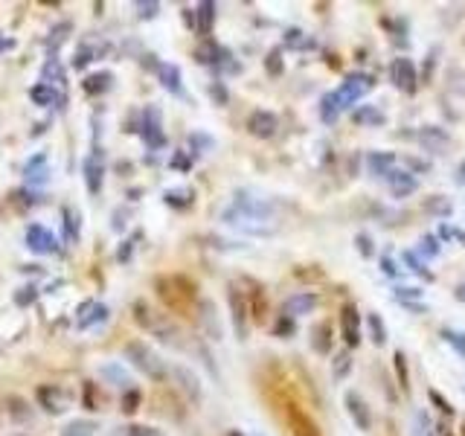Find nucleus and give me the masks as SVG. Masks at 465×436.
I'll return each mask as SVG.
<instances>
[{
	"label": "nucleus",
	"instance_id": "52",
	"mask_svg": "<svg viewBox=\"0 0 465 436\" xmlns=\"http://www.w3.org/2000/svg\"><path fill=\"white\" fill-rule=\"evenodd\" d=\"M209 93H213V99H216V105H227V99H230V93H227V88H224V84H213V88H209Z\"/></svg>",
	"mask_w": 465,
	"mask_h": 436
},
{
	"label": "nucleus",
	"instance_id": "36",
	"mask_svg": "<svg viewBox=\"0 0 465 436\" xmlns=\"http://www.w3.org/2000/svg\"><path fill=\"white\" fill-rule=\"evenodd\" d=\"M38 300V285H23L15 291V305L18 308H30Z\"/></svg>",
	"mask_w": 465,
	"mask_h": 436
},
{
	"label": "nucleus",
	"instance_id": "48",
	"mask_svg": "<svg viewBox=\"0 0 465 436\" xmlns=\"http://www.w3.org/2000/svg\"><path fill=\"white\" fill-rule=\"evenodd\" d=\"M91 61H96V50H93V47H79L76 59H73V67L82 70L84 64H91Z\"/></svg>",
	"mask_w": 465,
	"mask_h": 436
},
{
	"label": "nucleus",
	"instance_id": "2",
	"mask_svg": "<svg viewBox=\"0 0 465 436\" xmlns=\"http://www.w3.org/2000/svg\"><path fill=\"white\" fill-rule=\"evenodd\" d=\"M125 358L131 361V367H137L143 375L154 378V381H163L169 367H166V361L154 352V349L143 341H131V343H125Z\"/></svg>",
	"mask_w": 465,
	"mask_h": 436
},
{
	"label": "nucleus",
	"instance_id": "11",
	"mask_svg": "<svg viewBox=\"0 0 465 436\" xmlns=\"http://www.w3.org/2000/svg\"><path fill=\"white\" fill-rule=\"evenodd\" d=\"M140 134H143V140H146L149 149L166 146V134L160 131V114H158V108H146V120H143V129H140Z\"/></svg>",
	"mask_w": 465,
	"mask_h": 436
},
{
	"label": "nucleus",
	"instance_id": "40",
	"mask_svg": "<svg viewBox=\"0 0 465 436\" xmlns=\"http://www.w3.org/2000/svg\"><path fill=\"white\" fill-rule=\"evenodd\" d=\"M419 256H425V259L439 256V242H436V236H421V242H419Z\"/></svg>",
	"mask_w": 465,
	"mask_h": 436
},
{
	"label": "nucleus",
	"instance_id": "1",
	"mask_svg": "<svg viewBox=\"0 0 465 436\" xmlns=\"http://www.w3.org/2000/svg\"><path fill=\"white\" fill-rule=\"evenodd\" d=\"M134 317H137V323L143 329H149L158 341H163L166 346H183V334H180V329L175 326L172 320H166L163 314H154L151 308H149V303H143L140 300L137 305H134Z\"/></svg>",
	"mask_w": 465,
	"mask_h": 436
},
{
	"label": "nucleus",
	"instance_id": "45",
	"mask_svg": "<svg viewBox=\"0 0 465 436\" xmlns=\"http://www.w3.org/2000/svg\"><path fill=\"white\" fill-rule=\"evenodd\" d=\"M349 370H352V358H349V352H341L334 358V378L341 381V378L349 375Z\"/></svg>",
	"mask_w": 465,
	"mask_h": 436
},
{
	"label": "nucleus",
	"instance_id": "58",
	"mask_svg": "<svg viewBox=\"0 0 465 436\" xmlns=\"http://www.w3.org/2000/svg\"><path fill=\"white\" fill-rule=\"evenodd\" d=\"M294 332V323H291V317H283L276 323V334H291Z\"/></svg>",
	"mask_w": 465,
	"mask_h": 436
},
{
	"label": "nucleus",
	"instance_id": "14",
	"mask_svg": "<svg viewBox=\"0 0 465 436\" xmlns=\"http://www.w3.org/2000/svg\"><path fill=\"white\" fill-rule=\"evenodd\" d=\"M82 172H84V184H88L91 192H99V189H102L105 163H102V158H99V151H93V154H88V158H84Z\"/></svg>",
	"mask_w": 465,
	"mask_h": 436
},
{
	"label": "nucleus",
	"instance_id": "60",
	"mask_svg": "<svg viewBox=\"0 0 465 436\" xmlns=\"http://www.w3.org/2000/svg\"><path fill=\"white\" fill-rule=\"evenodd\" d=\"M122 218H125V213H122V209H117V216H114V230H122V227H125V221H122Z\"/></svg>",
	"mask_w": 465,
	"mask_h": 436
},
{
	"label": "nucleus",
	"instance_id": "61",
	"mask_svg": "<svg viewBox=\"0 0 465 436\" xmlns=\"http://www.w3.org/2000/svg\"><path fill=\"white\" fill-rule=\"evenodd\" d=\"M457 300H462V303H465V283L457 288Z\"/></svg>",
	"mask_w": 465,
	"mask_h": 436
},
{
	"label": "nucleus",
	"instance_id": "46",
	"mask_svg": "<svg viewBox=\"0 0 465 436\" xmlns=\"http://www.w3.org/2000/svg\"><path fill=\"white\" fill-rule=\"evenodd\" d=\"M84 407H88V410H99V392H96V384H84Z\"/></svg>",
	"mask_w": 465,
	"mask_h": 436
},
{
	"label": "nucleus",
	"instance_id": "30",
	"mask_svg": "<svg viewBox=\"0 0 465 436\" xmlns=\"http://www.w3.org/2000/svg\"><path fill=\"white\" fill-rule=\"evenodd\" d=\"M337 114H341V105H337V96L334 93H326L320 99V120L323 122H334Z\"/></svg>",
	"mask_w": 465,
	"mask_h": 436
},
{
	"label": "nucleus",
	"instance_id": "26",
	"mask_svg": "<svg viewBox=\"0 0 465 436\" xmlns=\"http://www.w3.org/2000/svg\"><path fill=\"white\" fill-rule=\"evenodd\" d=\"M352 120H355L358 125H384V114H381V111H378L375 105L358 108L355 114H352Z\"/></svg>",
	"mask_w": 465,
	"mask_h": 436
},
{
	"label": "nucleus",
	"instance_id": "42",
	"mask_svg": "<svg viewBox=\"0 0 465 436\" xmlns=\"http://www.w3.org/2000/svg\"><path fill=\"white\" fill-rule=\"evenodd\" d=\"M140 401H143V392H140L137 387L125 390V396H122V413H134L137 407H140Z\"/></svg>",
	"mask_w": 465,
	"mask_h": 436
},
{
	"label": "nucleus",
	"instance_id": "29",
	"mask_svg": "<svg viewBox=\"0 0 465 436\" xmlns=\"http://www.w3.org/2000/svg\"><path fill=\"white\" fill-rule=\"evenodd\" d=\"M23 175H26V180H30V184H35V180H41V184H44V180H47V158H44V154H41V158H32L30 166L23 169Z\"/></svg>",
	"mask_w": 465,
	"mask_h": 436
},
{
	"label": "nucleus",
	"instance_id": "15",
	"mask_svg": "<svg viewBox=\"0 0 465 436\" xmlns=\"http://www.w3.org/2000/svg\"><path fill=\"white\" fill-rule=\"evenodd\" d=\"M387 180V187H390V192L396 195V198H401V195H410L419 184H416V178L410 175V172H401V169H392V172L384 178Z\"/></svg>",
	"mask_w": 465,
	"mask_h": 436
},
{
	"label": "nucleus",
	"instance_id": "22",
	"mask_svg": "<svg viewBox=\"0 0 465 436\" xmlns=\"http://www.w3.org/2000/svg\"><path fill=\"white\" fill-rule=\"evenodd\" d=\"M111 82H114V76H111L108 70H102V73H91V76H84L82 91L88 93V96H102L111 88Z\"/></svg>",
	"mask_w": 465,
	"mask_h": 436
},
{
	"label": "nucleus",
	"instance_id": "37",
	"mask_svg": "<svg viewBox=\"0 0 465 436\" xmlns=\"http://www.w3.org/2000/svg\"><path fill=\"white\" fill-rule=\"evenodd\" d=\"M265 70L271 76H283V70H285V64H283V50H271L267 53V59H265Z\"/></svg>",
	"mask_w": 465,
	"mask_h": 436
},
{
	"label": "nucleus",
	"instance_id": "25",
	"mask_svg": "<svg viewBox=\"0 0 465 436\" xmlns=\"http://www.w3.org/2000/svg\"><path fill=\"white\" fill-rule=\"evenodd\" d=\"M366 329H370V337H372L375 346H384L387 343V326H384V320H381V314H378V312L366 314Z\"/></svg>",
	"mask_w": 465,
	"mask_h": 436
},
{
	"label": "nucleus",
	"instance_id": "4",
	"mask_svg": "<svg viewBox=\"0 0 465 436\" xmlns=\"http://www.w3.org/2000/svg\"><path fill=\"white\" fill-rule=\"evenodd\" d=\"M390 79L396 84L399 91L404 93H416V84H419V76H416V67L410 59H396L390 64Z\"/></svg>",
	"mask_w": 465,
	"mask_h": 436
},
{
	"label": "nucleus",
	"instance_id": "43",
	"mask_svg": "<svg viewBox=\"0 0 465 436\" xmlns=\"http://www.w3.org/2000/svg\"><path fill=\"white\" fill-rule=\"evenodd\" d=\"M404 262H407V265H410V271H413V274H419V276H425V279H433V274H430V271L425 268V262H421V259L416 256V253H413V250H407V253H404Z\"/></svg>",
	"mask_w": 465,
	"mask_h": 436
},
{
	"label": "nucleus",
	"instance_id": "9",
	"mask_svg": "<svg viewBox=\"0 0 465 436\" xmlns=\"http://www.w3.org/2000/svg\"><path fill=\"white\" fill-rule=\"evenodd\" d=\"M38 404L44 407L50 416H59L67 410V392H61V387L44 384V387H38Z\"/></svg>",
	"mask_w": 465,
	"mask_h": 436
},
{
	"label": "nucleus",
	"instance_id": "56",
	"mask_svg": "<svg viewBox=\"0 0 465 436\" xmlns=\"http://www.w3.org/2000/svg\"><path fill=\"white\" fill-rule=\"evenodd\" d=\"M189 166H192V160L187 158V154H175V158H172V169H180V172H187Z\"/></svg>",
	"mask_w": 465,
	"mask_h": 436
},
{
	"label": "nucleus",
	"instance_id": "50",
	"mask_svg": "<svg viewBox=\"0 0 465 436\" xmlns=\"http://www.w3.org/2000/svg\"><path fill=\"white\" fill-rule=\"evenodd\" d=\"M189 143H192L195 151H198V149H213V146H216V140L209 137V134H192V137H189Z\"/></svg>",
	"mask_w": 465,
	"mask_h": 436
},
{
	"label": "nucleus",
	"instance_id": "34",
	"mask_svg": "<svg viewBox=\"0 0 465 436\" xmlns=\"http://www.w3.org/2000/svg\"><path fill=\"white\" fill-rule=\"evenodd\" d=\"M312 343H314V349H317L320 355H326L329 349H332V332H329L326 323H320V326L314 329V341Z\"/></svg>",
	"mask_w": 465,
	"mask_h": 436
},
{
	"label": "nucleus",
	"instance_id": "21",
	"mask_svg": "<svg viewBox=\"0 0 465 436\" xmlns=\"http://www.w3.org/2000/svg\"><path fill=\"white\" fill-rule=\"evenodd\" d=\"M227 59H230V50H224V47L213 44L209 38L201 41V47H198V61H204V64H224Z\"/></svg>",
	"mask_w": 465,
	"mask_h": 436
},
{
	"label": "nucleus",
	"instance_id": "59",
	"mask_svg": "<svg viewBox=\"0 0 465 436\" xmlns=\"http://www.w3.org/2000/svg\"><path fill=\"white\" fill-rule=\"evenodd\" d=\"M430 399H433L436 404H439L445 413H450V404H448V401H445V399H442V396H439V392H436V390H430Z\"/></svg>",
	"mask_w": 465,
	"mask_h": 436
},
{
	"label": "nucleus",
	"instance_id": "27",
	"mask_svg": "<svg viewBox=\"0 0 465 436\" xmlns=\"http://www.w3.org/2000/svg\"><path fill=\"white\" fill-rule=\"evenodd\" d=\"M99 372H102L105 378H111V381H114L117 387H122V390H131V384H134V381H131V375L125 372L120 363H108V367H102Z\"/></svg>",
	"mask_w": 465,
	"mask_h": 436
},
{
	"label": "nucleus",
	"instance_id": "23",
	"mask_svg": "<svg viewBox=\"0 0 465 436\" xmlns=\"http://www.w3.org/2000/svg\"><path fill=\"white\" fill-rule=\"evenodd\" d=\"M158 76H160V82H163V88H166V91H172V93L180 91V70H178L175 64L158 61Z\"/></svg>",
	"mask_w": 465,
	"mask_h": 436
},
{
	"label": "nucleus",
	"instance_id": "54",
	"mask_svg": "<svg viewBox=\"0 0 465 436\" xmlns=\"http://www.w3.org/2000/svg\"><path fill=\"white\" fill-rule=\"evenodd\" d=\"M140 9V18H154L160 12V3H137Z\"/></svg>",
	"mask_w": 465,
	"mask_h": 436
},
{
	"label": "nucleus",
	"instance_id": "13",
	"mask_svg": "<svg viewBox=\"0 0 465 436\" xmlns=\"http://www.w3.org/2000/svg\"><path fill=\"white\" fill-rule=\"evenodd\" d=\"M341 326H343V341H346V346H349V349L358 346V343H361V314H358L355 305H343Z\"/></svg>",
	"mask_w": 465,
	"mask_h": 436
},
{
	"label": "nucleus",
	"instance_id": "32",
	"mask_svg": "<svg viewBox=\"0 0 465 436\" xmlns=\"http://www.w3.org/2000/svg\"><path fill=\"white\" fill-rule=\"evenodd\" d=\"M61 218H64V230H67V242L73 245L76 238H79V216H76V209H70L64 207L61 209Z\"/></svg>",
	"mask_w": 465,
	"mask_h": 436
},
{
	"label": "nucleus",
	"instance_id": "39",
	"mask_svg": "<svg viewBox=\"0 0 465 436\" xmlns=\"http://www.w3.org/2000/svg\"><path fill=\"white\" fill-rule=\"evenodd\" d=\"M442 341H445V343H450V346L457 349V355H462V358H465V334H462V332L442 329Z\"/></svg>",
	"mask_w": 465,
	"mask_h": 436
},
{
	"label": "nucleus",
	"instance_id": "7",
	"mask_svg": "<svg viewBox=\"0 0 465 436\" xmlns=\"http://www.w3.org/2000/svg\"><path fill=\"white\" fill-rule=\"evenodd\" d=\"M343 401H346V413L358 425V430H370L372 428V413H370V407H366V401L358 396L355 390H349Z\"/></svg>",
	"mask_w": 465,
	"mask_h": 436
},
{
	"label": "nucleus",
	"instance_id": "33",
	"mask_svg": "<svg viewBox=\"0 0 465 436\" xmlns=\"http://www.w3.org/2000/svg\"><path fill=\"white\" fill-rule=\"evenodd\" d=\"M30 96H32V102H35V105H44V108L55 102V91L50 88V84H44V82H38L35 88L30 91Z\"/></svg>",
	"mask_w": 465,
	"mask_h": 436
},
{
	"label": "nucleus",
	"instance_id": "10",
	"mask_svg": "<svg viewBox=\"0 0 465 436\" xmlns=\"http://www.w3.org/2000/svg\"><path fill=\"white\" fill-rule=\"evenodd\" d=\"M172 375H175V381H178V387L187 392V399L192 401V404H201V399H204V392H201V381H198V375H195L192 370H187V367H172Z\"/></svg>",
	"mask_w": 465,
	"mask_h": 436
},
{
	"label": "nucleus",
	"instance_id": "53",
	"mask_svg": "<svg viewBox=\"0 0 465 436\" xmlns=\"http://www.w3.org/2000/svg\"><path fill=\"white\" fill-rule=\"evenodd\" d=\"M355 242H358V250H361V256H372V238L370 236H366V233H358V238H355Z\"/></svg>",
	"mask_w": 465,
	"mask_h": 436
},
{
	"label": "nucleus",
	"instance_id": "12",
	"mask_svg": "<svg viewBox=\"0 0 465 436\" xmlns=\"http://www.w3.org/2000/svg\"><path fill=\"white\" fill-rule=\"evenodd\" d=\"M55 236L47 230V227H41V224H32L30 230H26V247H30L32 253H55Z\"/></svg>",
	"mask_w": 465,
	"mask_h": 436
},
{
	"label": "nucleus",
	"instance_id": "16",
	"mask_svg": "<svg viewBox=\"0 0 465 436\" xmlns=\"http://www.w3.org/2000/svg\"><path fill=\"white\" fill-rule=\"evenodd\" d=\"M198 320H201V332H207L209 341H218L221 332H218V314H216V303L213 300H201V308H198Z\"/></svg>",
	"mask_w": 465,
	"mask_h": 436
},
{
	"label": "nucleus",
	"instance_id": "28",
	"mask_svg": "<svg viewBox=\"0 0 465 436\" xmlns=\"http://www.w3.org/2000/svg\"><path fill=\"white\" fill-rule=\"evenodd\" d=\"M96 428H99V425H96L93 419H76L61 430V436H93Z\"/></svg>",
	"mask_w": 465,
	"mask_h": 436
},
{
	"label": "nucleus",
	"instance_id": "62",
	"mask_svg": "<svg viewBox=\"0 0 465 436\" xmlns=\"http://www.w3.org/2000/svg\"><path fill=\"white\" fill-rule=\"evenodd\" d=\"M227 436H242V433H238V430H230V433H227Z\"/></svg>",
	"mask_w": 465,
	"mask_h": 436
},
{
	"label": "nucleus",
	"instance_id": "35",
	"mask_svg": "<svg viewBox=\"0 0 465 436\" xmlns=\"http://www.w3.org/2000/svg\"><path fill=\"white\" fill-rule=\"evenodd\" d=\"M413 436H433L430 416H428L425 410H416V413H413Z\"/></svg>",
	"mask_w": 465,
	"mask_h": 436
},
{
	"label": "nucleus",
	"instance_id": "57",
	"mask_svg": "<svg viewBox=\"0 0 465 436\" xmlns=\"http://www.w3.org/2000/svg\"><path fill=\"white\" fill-rule=\"evenodd\" d=\"M131 253H134V242H122V247H120V253H117V259H120V262H129V259H131Z\"/></svg>",
	"mask_w": 465,
	"mask_h": 436
},
{
	"label": "nucleus",
	"instance_id": "5",
	"mask_svg": "<svg viewBox=\"0 0 465 436\" xmlns=\"http://www.w3.org/2000/svg\"><path fill=\"white\" fill-rule=\"evenodd\" d=\"M227 303H230L236 337H238V341H245V337H247V300L242 297V291H238V288H227Z\"/></svg>",
	"mask_w": 465,
	"mask_h": 436
},
{
	"label": "nucleus",
	"instance_id": "49",
	"mask_svg": "<svg viewBox=\"0 0 465 436\" xmlns=\"http://www.w3.org/2000/svg\"><path fill=\"white\" fill-rule=\"evenodd\" d=\"M70 30H73V26H70V23H64V26H55V30H53V38H50V50L55 53V47H59V44H64V41H67V32Z\"/></svg>",
	"mask_w": 465,
	"mask_h": 436
},
{
	"label": "nucleus",
	"instance_id": "8",
	"mask_svg": "<svg viewBox=\"0 0 465 436\" xmlns=\"http://www.w3.org/2000/svg\"><path fill=\"white\" fill-rule=\"evenodd\" d=\"M317 308V297L312 291H300V294H291V297L283 303V317H300V314H312Z\"/></svg>",
	"mask_w": 465,
	"mask_h": 436
},
{
	"label": "nucleus",
	"instance_id": "18",
	"mask_svg": "<svg viewBox=\"0 0 465 436\" xmlns=\"http://www.w3.org/2000/svg\"><path fill=\"white\" fill-rule=\"evenodd\" d=\"M288 421H291L294 436H320V430L312 421V416H305L300 407H288Z\"/></svg>",
	"mask_w": 465,
	"mask_h": 436
},
{
	"label": "nucleus",
	"instance_id": "3",
	"mask_svg": "<svg viewBox=\"0 0 465 436\" xmlns=\"http://www.w3.org/2000/svg\"><path fill=\"white\" fill-rule=\"evenodd\" d=\"M372 84H375V79H372V76H366V73H349V76H346V82L341 84V91H334L341 111H343V108H349V105H355V102L361 99V96L372 88Z\"/></svg>",
	"mask_w": 465,
	"mask_h": 436
},
{
	"label": "nucleus",
	"instance_id": "31",
	"mask_svg": "<svg viewBox=\"0 0 465 436\" xmlns=\"http://www.w3.org/2000/svg\"><path fill=\"white\" fill-rule=\"evenodd\" d=\"M9 413H12V419H15V421H30L32 419V407L26 404L21 396H12L9 399Z\"/></svg>",
	"mask_w": 465,
	"mask_h": 436
},
{
	"label": "nucleus",
	"instance_id": "38",
	"mask_svg": "<svg viewBox=\"0 0 465 436\" xmlns=\"http://www.w3.org/2000/svg\"><path fill=\"white\" fill-rule=\"evenodd\" d=\"M166 204H172V207H189V204H192V189H169V192H166Z\"/></svg>",
	"mask_w": 465,
	"mask_h": 436
},
{
	"label": "nucleus",
	"instance_id": "47",
	"mask_svg": "<svg viewBox=\"0 0 465 436\" xmlns=\"http://www.w3.org/2000/svg\"><path fill=\"white\" fill-rule=\"evenodd\" d=\"M285 44L288 47H312V38H305V32H300V30H288Z\"/></svg>",
	"mask_w": 465,
	"mask_h": 436
},
{
	"label": "nucleus",
	"instance_id": "24",
	"mask_svg": "<svg viewBox=\"0 0 465 436\" xmlns=\"http://www.w3.org/2000/svg\"><path fill=\"white\" fill-rule=\"evenodd\" d=\"M195 15H198V32L209 35V30H213V23H216V3L213 0H204V3H198V9H195Z\"/></svg>",
	"mask_w": 465,
	"mask_h": 436
},
{
	"label": "nucleus",
	"instance_id": "6",
	"mask_svg": "<svg viewBox=\"0 0 465 436\" xmlns=\"http://www.w3.org/2000/svg\"><path fill=\"white\" fill-rule=\"evenodd\" d=\"M276 129H279V120H276V114H271V111H253V114L247 117V131L253 137L267 140V137L276 134Z\"/></svg>",
	"mask_w": 465,
	"mask_h": 436
},
{
	"label": "nucleus",
	"instance_id": "17",
	"mask_svg": "<svg viewBox=\"0 0 465 436\" xmlns=\"http://www.w3.org/2000/svg\"><path fill=\"white\" fill-rule=\"evenodd\" d=\"M366 166H370V172L375 178H387L392 169H396V154H390V151H370V154H366Z\"/></svg>",
	"mask_w": 465,
	"mask_h": 436
},
{
	"label": "nucleus",
	"instance_id": "41",
	"mask_svg": "<svg viewBox=\"0 0 465 436\" xmlns=\"http://www.w3.org/2000/svg\"><path fill=\"white\" fill-rule=\"evenodd\" d=\"M392 363H396V372H399V384H401V390L407 392V390H410V375H407L404 352H396V355H392Z\"/></svg>",
	"mask_w": 465,
	"mask_h": 436
},
{
	"label": "nucleus",
	"instance_id": "19",
	"mask_svg": "<svg viewBox=\"0 0 465 436\" xmlns=\"http://www.w3.org/2000/svg\"><path fill=\"white\" fill-rule=\"evenodd\" d=\"M419 143L425 146L428 151L439 154V151H442V149L450 143V137H448V131L436 129V125H428V129H421V131H419Z\"/></svg>",
	"mask_w": 465,
	"mask_h": 436
},
{
	"label": "nucleus",
	"instance_id": "44",
	"mask_svg": "<svg viewBox=\"0 0 465 436\" xmlns=\"http://www.w3.org/2000/svg\"><path fill=\"white\" fill-rule=\"evenodd\" d=\"M421 294H425L421 288H396V291H392V297H396L399 303H404V305H410V303L421 300Z\"/></svg>",
	"mask_w": 465,
	"mask_h": 436
},
{
	"label": "nucleus",
	"instance_id": "51",
	"mask_svg": "<svg viewBox=\"0 0 465 436\" xmlns=\"http://www.w3.org/2000/svg\"><path fill=\"white\" fill-rule=\"evenodd\" d=\"M125 436H166L163 430H158V428H146V425H131L129 428V433Z\"/></svg>",
	"mask_w": 465,
	"mask_h": 436
},
{
	"label": "nucleus",
	"instance_id": "55",
	"mask_svg": "<svg viewBox=\"0 0 465 436\" xmlns=\"http://www.w3.org/2000/svg\"><path fill=\"white\" fill-rule=\"evenodd\" d=\"M381 268H384V274H387V276H401V268H399V265L392 262L390 256H384V259H381Z\"/></svg>",
	"mask_w": 465,
	"mask_h": 436
},
{
	"label": "nucleus",
	"instance_id": "20",
	"mask_svg": "<svg viewBox=\"0 0 465 436\" xmlns=\"http://www.w3.org/2000/svg\"><path fill=\"white\" fill-rule=\"evenodd\" d=\"M108 320V308L102 303H84L79 305V326L82 329H91L93 323H102Z\"/></svg>",
	"mask_w": 465,
	"mask_h": 436
}]
</instances>
